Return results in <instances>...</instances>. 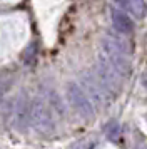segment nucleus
Listing matches in <instances>:
<instances>
[{
  "label": "nucleus",
  "mask_w": 147,
  "mask_h": 149,
  "mask_svg": "<svg viewBox=\"0 0 147 149\" xmlns=\"http://www.w3.org/2000/svg\"><path fill=\"white\" fill-rule=\"evenodd\" d=\"M47 97H49L50 106H52L59 114H62V112H64V104L60 101V97L57 95V92H55V91H49V92H47Z\"/></svg>",
  "instance_id": "nucleus-6"
},
{
  "label": "nucleus",
  "mask_w": 147,
  "mask_h": 149,
  "mask_svg": "<svg viewBox=\"0 0 147 149\" xmlns=\"http://www.w3.org/2000/svg\"><path fill=\"white\" fill-rule=\"evenodd\" d=\"M110 20H112V25L115 27V30L120 34H130L134 30V22L130 19V15H127L120 8H110Z\"/></svg>",
  "instance_id": "nucleus-5"
},
{
  "label": "nucleus",
  "mask_w": 147,
  "mask_h": 149,
  "mask_svg": "<svg viewBox=\"0 0 147 149\" xmlns=\"http://www.w3.org/2000/svg\"><path fill=\"white\" fill-rule=\"evenodd\" d=\"M80 87L84 89V92L87 94V97L90 99V101H95L97 104L104 101L105 97H109L104 87L100 86V82L97 81V77L94 75V72H87V74H82V86Z\"/></svg>",
  "instance_id": "nucleus-3"
},
{
  "label": "nucleus",
  "mask_w": 147,
  "mask_h": 149,
  "mask_svg": "<svg viewBox=\"0 0 147 149\" xmlns=\"http://www.w3.org/2000/svg\"><path fill=\"white\" fill-rule=\"evenodd\" d=\"M114 2L120 10H124L127 15H132L137 20H142L147 15V3L144 0H114Z\"/></svg>",
  "instance_id": "nucleus-4"
},
{
  "label": "nucleus",
  "mask_w": 147,
  "mask_h": 149,
  "mask_svg": "<svg viewBox=\"0 0 147 149\" xmlns=\"http://www.w3.org/2000/svg\"><path fill=\"white\" fill-rule=\"evenodd\" d=\"M67 97L72 104V107L79 112L82 117L90 119L94 116V106L92 101L87 97V94L84 92V89L80 87L77 82H70L67 86Z\"/></svg>",
  "instance_id": "nucleus-1"
},
{
  "label": "nucleus",
  "mask_w": 147,
  "mask_h": 149,
  "mask_svg": "<svg viewBox=\"0 0 147 149\" xmlns=\"http://www.w3.org/2000/svg\"><path fill=\"white\" fill-rule=\"evenodd\" d=\"M30 116H32V122L42 132H50L53 129V117L52 112L49 109V104L42 99H35L30 106Z\"/></svg>",
  "instance_id": "nucleus-2"
}]
</instances>
